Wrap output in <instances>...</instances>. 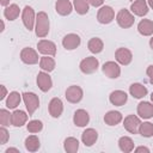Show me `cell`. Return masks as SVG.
Listing matches in <instances>:
<instances>
[{
  "label": "cell",
  "instance_id": "obj_1",
  "mask_svg": "<svg viewBox=\"0 0 153 153\" xmlns=\"http://www.w3.org/2000/svg\"><path fill=\"white\" fill-rule=\"evenodd\" d=\"M49 32V18L45 12H38L36 17V35L41 38L45 37Z\"/></svg>",
  "mask_w": 153,
  "mask_h": 153
},
{
  "label": "cell",
  "instance_id": "obj_2",
  "mask_svg": "<svg viewBox=\"0 0 153 153\" xmlns=\"http://www.w3.org/2000/svg\"><path fill=\"white\" fill-rule=\"evenodd\" d=\"M134 16H131V13L128 11V10H126V8H123V10H121L118 13H117V16H116V22H117V24L121 26V27H123V29H128V27H130L133 24H134Z\"/></svg>",
  "mask_w": 153,
  "mask_h": 153
},
{
  "label": "cell",
  "instance_id": "obj_3",
  "mask_svg": "<svg viewBox=\"0 0 153 153\" xmlns=\"http://www.w3.org/2000/svg\"><path fill=\"white\" fill-rule=\"evenodd\" d=\"M23 99H24L25 106L29 111V115H32L36 111V109L39 106L38 97L32 92H25V93H23Z\"/></svg>",
  "mask_w": 153,
  "mask_h": 153
},
{
  "label": "cell",
  "instance_id": "obj_4",
  "mask_svg": "<svg viewBox=\"0 0 153 153\" xmlns=\"http://www.w3.org/2000/svg\"><path fill=\"white\" fill-rule=\"evenodd\" d=\"M98 65H99V62H98V60L96 57L88 56V57L84 59L80 62V71L82 73H85V74H91V73L97 71Z\"/></svg>",
  "mask_w": 153,
  "mask_h": 153
},
{
  "label": "cell",
  "instance_id": "obj_5",
  "mask_svg": "<svg viewBox=\"0 0 153 153\" xmlns=\"http://www.w3.org/2000/svg\"><path fill=\"white\" fill-rule=\"evenodd\" d=\"M115 17V12L110 6H103L99 8L98 14H97V19L99 23L102 24H109L112 22Z\"/></svg>",
  "mask_w": 153,
  "mask_h": 153
},
{
  "label": "cell",
  "instance_id": "obj_6",
  "mask_svg": "<svg viewBox=\"0 0 153 153\" xmlns=\"http://www.w3.org/2000/svg\"><path fill=\"white\" fill-rule=\"evenodd\" d=\"M140 124H141L140 118L137 116H135V115H129L123 121V126H124L126 130H128L131 134H136L139 131Z\"/></svg>",
  "mask_w": 153,
  "mask_h": 153
},
{
  "label": "cell",
  "instance_id": "obj_7",
  "mask_svg": "<svg viewBox=\"0 0 153 153\" xmlns=\"http://www.w3.org/2000/svg\"><path fill=\"white\" fill-rule=\"evenodd\" d=\"M82 98V90L76 85H72L66 90V99L69 103H79Z\"/></svg>",
  "mask_w": 153,
  "mask_h": 153
},
{
  "label": "cell",
  "instance_id": "obj_8",
  "mask_svg": "<svg viewBox=\"0 0 153 153\" xmlns=\"http://www.w3.org/2000/svg\"><path fill=\"white\" fill-rule=\"evenodd\" d=\"M103 73H104L106 76L111 78V79H116V78H118L120 74H121V68H120V66H118L116 62H114V61H108V62H105V63L103 65Z\"/></svg>",
  "mask_w": 153,
  "mask_h": 153
},
{
  "label": "cell",
  "instance_id": "obj_9",
  "mask_svg": "<svg viewBox=\"0 0 153 153\" xmlns=\"http://www.w3.org/2000/svg\"><path fill=\"white\" fill-rule=\"evenodd\" d=\"M37 49L41 54H44V55H55L56 54V45L54 42L51 41H47V39H42L37 43Z\"/></svg>",
  "mask_w": 153,
  "mask_h": 153
},
{
  "label": "cell",
  "instance_id": "obj_10",
  "mask_svg": "<svg viewBox=\"0 0 153 153\" xmlns=\"http://www.w3.org/2000/svg\"><path fill=\"white\" fill-rule=\"evenodd\" d=\"M20 59L26 65H35L38 62V54L32 48H24L20 51Z\"/></svg>",
  "mask_w": 153,
  "mask_h": 153
},
{
  "label": "cell",
  "instance_id": "obj_11",
  "mask_svg": "<svg viewBox=\"0 0 153 153\" xmlns=\"http://www.w3.org/2000/svg\"><path fill=\"white\" fill-rule=\"evenodd\" d=\"M22 18H23V23H24L25 27L29 31H31L33 29V23H35V12H33L32 7L25 6L24 10H23Z\"/></svg>",
  "mask_w": 153,
  "mask_h": 153
},
{
  "label": "cell",
  "instance_id": "obj_12",
  "mask_svg": "<svg viewBox=\"0 0 153 153\" xmlns=\"http://www.w3.org/2000/svg\"><path fill=\"white\" fill-rule=\"evenodd\" d=\"M115 57H116L117 62H120L121 65L127 66V65H129V63L131 62V60H133V54H131V51H130L129 49H127V48H118V49L116 50V53H115Z\"/></svg>",
  "mask_w": 153,
  "mask_h": 153
},
{
  "label": "cell",
  "instance_id": "obj_13",
  "mask_svg": "<svg viewBox=\"0 0 153 153\" xmlns=\"http://www.w3.org/2000/svg\"><path fill=\"white\" fill-rule=\"evenodd\" d=\"M62 45L67 50H73L80 45V37L76 33H68L63 37Z\"/></svg>",
  "mask_w": 153,
  "mask_h": 153
},
{
  "label": "cell",
  "instance_id": "obj_14",
  "mask_svg": "<svg viewBox=\"0 0 153 153\" xmlns=\"http://www.w3.org/2000/svg\"><path fill=\"white\" fill-rule=\"evenodd\" d=\"M37 85H38L41 91H43V92L49 91L51 88V86H53V81H51L50 75L48 73L39 72L38 75H37Z\"/></svg>",
  "mask_w": 153,
  "mask_h": 153
},
{
  "label": "cell",
  "instance_id": "obj_15",
  "mask_svg": "<svg viewBox=\"0 0 153 153\" xmlns=\"http://www.w3.org/2000/svg\"><path fill=\"white\" fill-rule=\"evenodd\" d=\"M110 103L112 105H116V106H121L123 104L127 103V99H128V96L124 91H121V90H117V91H114L110 93Z\"/></svg>",
  "mask_w": 153,
  "mask_h": 153
},
{
  "label": "cell",
  "instance_id": "obj_16",
  "mask_svg": "<svg viewBox=\"0 0 153 153\" xmlns=\"http://www.w3.org/2000/svg\"><path fill=\"white\" fill-rule=\"evenodd\" d=\"M130 10L134 14H136L139 17H143L148 13V6H147V2L145 0H135L131 4Z\"/></svg>",
  "mask_w": 153,
  "mask_h": 153
},
{
  "label": "cell",
  "instance_id": "obj_17",
  "mask_svg": "<svg viewBox=\"0 0 153 153\" xmlns=\"http://www.w3.org/2000/svg\"><path fill=\"white\" fill-rule=\"evenodd\" d=\"M62 111H63V104H62L61 99L60 98H53L49 103V114L53 117L57 118L61 116Z\"/></svg>",
  "mask_w": 153,
  "mask_h": 153
},
{
  "label": "cell",
  "instance_id": "obj_18",
  "mask_svg": "<svg viewBox=\"0 0 153 153\" xmlns=\"http://www.w3.org/2000/svg\"><path fill=\"white\" fill-rule=\"evenodd\" d=\"M74 124L78 127H84L90 121V116L87 114V111H85L84 109H79L74 112V117H73Z\"/></svg>",
  "mask_w": 153,
  "mask_h": 153
},
{
  "label": "cell",
  "instance_id": "obj_19",
  "mask_svg": "<svg viewBox=\"0 0 153 153\" xmlns=\"http://www.w3.org/2000/svg\"><path fill=\"white\" fill-rule=\"evenodd\" d=\"M137 114L142 118L153 117V104H151L149 102H141L137 105Z\"/></svg>",
  "mask_w": 153,
  "mask_h": 153
},
{
  "label": "cell",
  "instance_id": "obj_20",
  "mask_svg": "<svg viewBox=\"0 0 153 153\" xmlns=\"http://www.w3.org/2000/svg\"><path fill=\"white\" fill-rule=\"evenodd\" d=\"M97 137H98V133L92 128L86 129L81 134V140H82V143L85 146H92L97 141Z\"/></svg>",
  "mask_w": 153,
  "mask_h": 153
},
{
  "label": "cell",
  "instance_id": "obj_21",
  "mask_svg": "<svg viewBox=\"0 0 153 153\" xmlns=\"http://www.w3.org/2000/svg\"><path fill=\"white\" fill-rule=\"evenodd\" d=\"M27 121V115L22 111V110H16L13 111L12 116H11V124L14 127H22L23 124H25V122Z\"/></svg>",
  "mask_w": 153,
  "mask_h": 153
},
{
  "label": "cell",
  "instance_id": "obj_22",
  "mask_svg": "<svg viewBox=\"0 0 153 153\" xmlns=\"http://www.w3.org/2000/svg\"><path fill=\"white\" fill-rule=\"evenodd\" d=\"M55 8H56V12L61 16H68L72 10H73V6L71 4L69 0H57L56 1V5H55Z\"/></svg>",
  "mask_w": 153,
  "mask_h": 153
},
{
  "label": "cell",
  "instance_id": "obj_23",
  "mask_svg": "<svg viewBox=\"0 0 153 153\" xmlns=\"http://www.w3.org/2000/svg\"><path fill=\"white\" fill-rule=\"evenodd\" d=\"M121 121H122V115H121L120 111L112 110V111L106 112L105 116H104V122H105L108 126H116V124H118Z\"/></svg>",
  "mask_w": 153,
  "mask_h": 153
},
{
  "label": "cell",
  "instance_id": "obj_24",
  "mask_svg": "<svg viewBox=\"0 0 153 153\" xmlns=\"http://www.w3.org/2000/svg\"><path fill=\"white\" fill-rule=\"evenodd\" d=\"M129 92H130V94H131L134 98H143V97L147 94V88H146L142 84L135 82V84H131V85H130Z\"/></svg>",
  "mask_w": 153,
  "mask_h": 153
},
{
  "label": "cell",
  "instance_id": "obj_25",
  "mask_svg": "<svg viewBox=\"0 0 153 153\" xmlns=\"http://www.w3.org/2000/svg\"><path fill=\"white\" fill-rule=\"evenodd\" d=\"M137 30L143 36H151L153 33V22L149 19H142L137 25Z\"/></svg>",
  "mask_w": 153,
  "mask_h": 153
},
{
  "label": "cell",
  "instance_id": "obj_26",
  "mask_svg": "<svg viewBox=\"0 0 153 153\" xmlns=\"http://www.w3.org/2000/svg\"><path fill=\"white\" fill-rule=\"evenodd\" d=\"M87 48H88V50H90L91 53H93V54H98V53H100V51L103 50L104 44H103V41H102L100 38L94 37V38H91V39L88 41V43H87Z\"/></svg>",
  "mask_w": 153,
  "mask_h": 153
},
{
  "label": "cell",
  "instance_id": "obj_27",
  "mask_svg": "<svg viewBox=\"0 0 153 153\" xmlns=\"http://www.w3.org/2000/svg\"><path fill=\"white\" fill-rule=\"evenodd\" d=\"M118 146H120V149L124 153H129L134 149V142L129 136H122L118 140Z\"/></svg>",
  "mask_w": 153,
  "mask_h": 153
},
{
  "label": "cell",
  "instance_id": "obj_28",
  "mask_svg": "<svg viewBox=\"0 0 153 153\" xmlns=\"http://www.w3.org/2000/svg\"><path fill=\"white\" fill-rule=\"evenodd\" d=\"M19 12H20L19 7H18L16 4H12V5H10V6H7V7L5 8L4 16H5L6 19H8V20H14V19L18 18Z\"/></svg>",
  "mask_w": 153,
  "mask_h": 153
},
{
  "label": "cell",
  "instance_id": "obj_29",
  "mask_svg": "<svg viewBox=\"0 0 153 153\" xmlns=\"http://www.w3.org/2000/svg\"><path fill=\"white\" fill-rule=\"evenodd\" d=\"M25 148L29 152H36L39 148V140L35 135H30L25 139Z\"/></svg>",
  "mask_w": 153,
  "mask_h": 153
},
{
  "label": "cell",
  "instance_id": "obj_30",
  "mask_svg": "<svg viewBox=\"0 0 153 153\" xmlns=\"http://www.w3.org/2000/svg\"><path fill=\"white\" fill-rule=\"evenodd\" d=\"M19 103H20V94L18 92H16V91L11 92L8 94V97H7L6 106L10 108V109H14V108H17L19 105Z\"/></svg>",
  "mask_w": 153,
  "mask_h": 153
},
{
  "label": "cell",
  "instance_id": "obj_31",
  "mask_svg": "<svg viewBox=\"0 0 153 153\" xmlns=\"http://www.w3.org/2000/svg\"><path fill=\"white\" fill-rule=\"evenodd\" d=\"M65 151L68 153H75L79 148V141L75 137H67L65 140Z\"/></svg>",
  "mask_w": 153,
  "mask_h": 153
},
{
  "label": "cell",
  "instance_id": "obj_32",
  "mask_svg": "<svg viewBox=\"0 0 153 153\" xmlns=\"http://www.w3.org/2000/svg\"><path fill=\"white\" fill-rule=\"evenodd\" d=\"M39 66L43 71L47 72H51L55 68V61L53 60V57H48V56H43L39 60Z\"/></svg>",
  "mask_w": 153,
  "mask_h": 153
},
{
  "label": "cell",
  "instance_id": "obj_33",
  "mask_svg": "<svg viewBox=\"0 0 153 153\" xmlns=\"http://www.w3.org/2000/svg\"><path fill=\"white\" fill-rule=\"evenodd\" d=\"M74 8L79 14H86L88 12V2L87 0H74Z\"/></svg>",
  "mask_w": 153,
  "mask_h": 153
},
{
  "label": "cell",
  "instance_id": "obj_34",
  "mask_svg": "<svg viewBox=\"0 0 153 153\" xmlns=\"http://www.w3.org/2000/svg\"><path fill=\"white\" fill-rule=\"evenodd\" d=\"M139 133L145 136V137H151L153 136V124L149 123V122H143L140 124V128H139Z\"/></svg>",
  "mask_w": 153,
  "mask_h": 153
},
{
  "label": "cell",
  "instance_id": "obj_35",
  "mask_svg": "<svg viewBox=\"0 0 153 153\" xmlns=\"http://www.w3.org/2000/svg\"><path fill=\"white\" fill-rule=\"evenodd\" d=\"M26 128H27V130H29L30 133H38V131L42 130L43 124H42V122L38 121V120H32V121H30V122L27 123Z\"/></svg>",
  "mask_w": 153,
  "mask_h": 153
},
{
  "label": "cell",
  "instance_id": "obj_36",
  "mask_svg": "<svg viewBox=\"0 0 153 153\" xmlns=\"http://www.w3.org/2000/svg\"><path fill=\"white\" fill-rule=\"evenodd\" d=\"M11 116L12 114H10L7 110L5 109H1L0 110V123L2 126H10V122H11Z\"/></svg>",
  "mask_w": 153,
  "mask_h": 153
},
{
  "label": "cell",
  "instance_id": "obj_37",
  "mask_svg": "<svg viewBox=\"0 0 153 153\" xmlns=\"http://www.w3.org/2000/svg\"><path fill=\"white\" fill-rule=\"evenodd\" d=\"M7 140H8V131L4 127H1L0 128V142H1V145L6 143Z\"/></svg>",
  "mask_w": 153,
  "mask_h": 153
},
{
  "label": "cell",
  "instance_id": "obj_38",
  "mask_svg": "<svg viewBox=\"0 0 153 153\" xmlns=\"http://www.w3.org/2000/svg\"><path fill=\"white\" fill-rule=\"evenodd\" d=\"M147 75L149 78V82L153 85V65L148 66V68H147Z\"/></svg>",
  "mask_w": 153,
  "mask_h": 153
},
{
  "label": "cell",
  "instance_id": "obj_39",
  "mask_svg": "<svg viewBox=\"0 0 153 153\" xmlns=\"http://www.w3.org/2000/svg\"><path fill=\"white\" fill-rule=\"evenodd\" d=\"M87 2L92 6H94V7H98L104 2V0H87Z\"/></svg>",
  "mask_w": 153,
  "mask_h": 153
},
{
  "label": "cell",
  "instance_id": "obj_40",
  "mask_svg": "<svg viewBox=\"0 0 153 153\" xmlns=\"http://www.w3.org/2000/svg\"><path fill=\"white\" fill-rule=\"evenodd\" d=\"M135 152H136V153H140V152H145V153H148V152H149V149H148L147 147H143V146H141V147H137V148L135 149Z\"/></svg>",
  "mask_w": 153,
  "mask_h": 153
},
{
  "label": "cell",
  "instance_id": "obj_41",
  "mask_svg": "<svg viewBox=\"0 0 153 153\" xmlns=\"http://www.w3.org/2000/svg\"><path fill=\"white\" fill-rule=\"evenodd\" d=\"M1 91H2V93H1V96H0V99H4V98L6 97V88H5L4 85H1Z\"/></svg>",
  "mask_w": 153,
  "mask_h": 153
},
{
  "label": "cell",
  "instance_id": "obj_42",
  "mask_svg": "<svg viewBox=\"0 0 153 153\" xmlns=\"http://www.w3.org/2000/svg\"><path fill=\"white\" fill-rule=\"evenodd\" d=\"M8 2H10V0H0V4H1L2 6H7Z\"/></svg>",
  "mask_w": 153,
  "mask_h": 153
},
{
  "label": "cell",
  "instance_id": "obj_43",
  "mask_svg": "<svg viewBox=\"0 0 153 153\" xmlns=\"http://www.w3.org/2000/svg\"><path fill=\"white\" fill-rule=\"evenodd\" d=\"M10 152H19L17 148H8V149H6V153H10Z\"/></svg>",
  "mask_w": 153,
  "mask_h": 153
},
{
  "label": "cell",
  "instance_id": "obj_44",
  "mask_svg": "<svg viewBox=\"0 0 153 153\" xmlns=\"http://www.w3.org/2000/svg\"><path fill=\"white\" fill-rule=\"evenodd\" d=\"M149 45H151V48L153 49V37L151 38V41H149Z\"/></svg>",
  "mask_w": 153,
  "mask_h": 153
},
{
  "label": "cell",
  "instance_id": "obj_45",
  "mask_svg": "<svg viewBox=\"0 0 153 153\" xmlns=\"http://www.w3.org/2000/svg\"><path fill=\"white\" fill-rule=\"evenodd\" d=\"M148 5H149V6L153 8V0H148Z\"/></svg>",
  "mask_w": 153,
  "mask_h": 153
},
{
  "label": "cell",
  "instance_id": "obj_46",
  "mask_svg": "<svg viewBox=\"0 0 153 153\" xmlns=\"http://www.w3.org/2000/svg\"><path fill=\"white\" fill-rule=\"evenodd\" d=\"M151 100L153 102V92H152V94H151Z\"/></svg>",
  "mask_w": 153,
  "mask_h": 153
},
{
  "label": "cell",
  "instance_id": "obj_47",
  "mask_svg": "<svg viewBox=\"0 0 153 153\" xmlns=\"http://www.w3.org/2000/svg\"><path fill=\"white\" fill-rule=\"evenodd\" d=\"M130 1H133V0H130Z\"/></svg>",
  "mask_w": 153,
  "mask_h": 153
}]
</instances>
